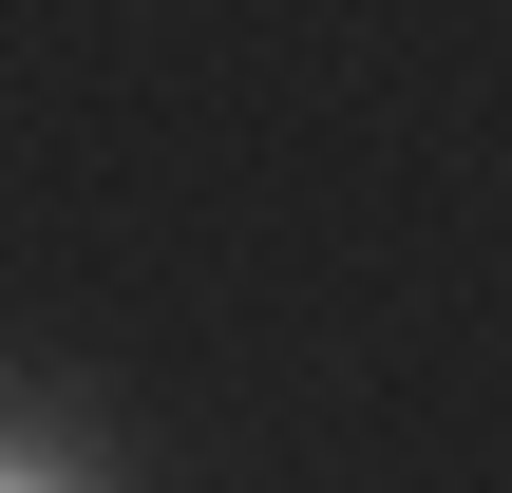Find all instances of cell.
Here are the masks:
<instances>
[{
	"instance_id": "cell-1",
	"label": "cell",
	"mask_w": 512,
	"mask_h": 493,
	"mask_svg": "<svg viewBox=\"0 0 512 493\" xmlns=\"http://www.w3.org/2000/svg\"><path fill=\"white\" fill-rule=\"evenodd\" d=\"M76 475H114V456H95L76 418H19V399H0V493H76Z\"/></svg>"
}]
</instances>
